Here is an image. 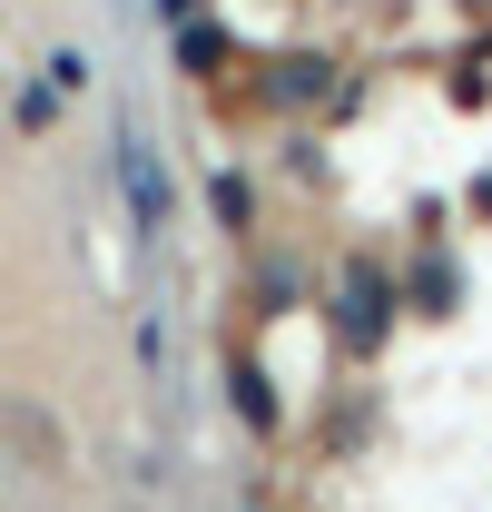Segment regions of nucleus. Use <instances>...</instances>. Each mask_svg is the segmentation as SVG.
<instances>
[{
    "instance_id": "f257e3e1",
    "label": "nucleus",
    "mask_w": 492,
    "mask_h": 512,
    "mask_svg": "<svg viewBox=\"0 0 492 512\" xmlns=\"http://www.w3.org/2000/svg\"><path fill=\"white\" fill-rule=\"evenodd\" d=\"M119 178H128L138 227H158V217H168V188H158V158H148V138H138V128H119Z\"/></svg>"
},
{
    "instance_id": "f03ea898",
    "label": "nucleus",
    "mask_w": 492,
    "mask_h": 512,
    "mask_svg": "<svg viewBox=\"0 0 492 512\" xmlns=\"http://www.w3.org/2000/svg\"><path fill=\"white\" fill-rule=\"evenodd\" d=\"M345 335H355V345L384 335V286H374V276H345Z\"/></svg>"
}]
</instances>
